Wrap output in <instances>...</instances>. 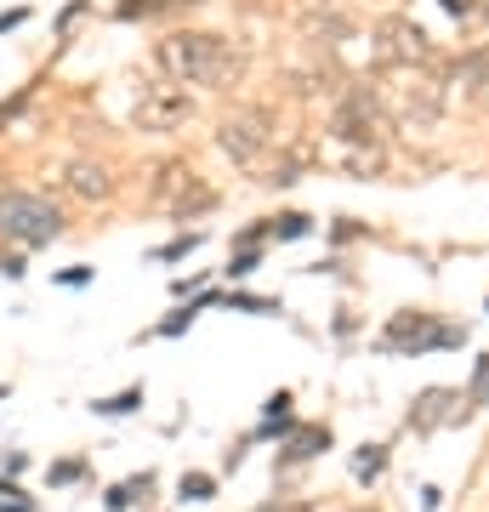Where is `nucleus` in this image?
<instances>
[{
    "label": "nucleus",
    "instance_id": "1",
    "mask_svg": "<svg viewBox=\"0 0 489 512\" xmlns=\"http://www.w3.org/2000/svg\"><path fill=\"white\" fill-rule=\"evenodd\" d=\"M160 69L171 80H194V86H217V80H234L239 74V57L222 35H205V29H177V35L160 40Z\"/></svg>",
    "mask_w": 489,
    "mask_h": 512
},
{
    "label": "nucleus",
    "instance_id": "2",
    "mask_svg": "<svg viewBox=\"0 0 489 512\" xmlns=\"http://www.w3.org/2000/svg\"><path fill=\"white\" fill-rule=\"evenodd\" d=\"M0 234L12 239V245H52L63 234V217H57L52 200H40V194H0Z\"/></svg>",
    "mask_w": 489,
    "mask_h": 512
},
{
    "label": "nucleus",
    "instance_id": "3",
    "mask_svg": "<svg viewBox=\"0 0 489 512\" xmlns=\"http://www.w3.org/2000/svg\"><path fill=\"white\" fill-rule=\"evenodd\" d=\"M461 330L455 325H433V313H399L393 325L381 330V348L387 353H427V348H455Z\"/></svg>",
    "mask_w": 489,
    "mask_h": 512
},
{
    "label": "nucleus",
    "instance_id": "4",
    "mask_svg": "<svg viewBox=\"0 0 489 512\" xmlns=\"http://www.w3.org/2000/svg\"><path fill=\"white\" fill-rule=\"evenodd\" d=\"M188 114H194V97L182 92V86H143L131 120H137L143 131H171V126H182Z\"/></svg>",
    "mask_w": 489,
    "mask_h": 512
},
{
    "label": "nucleus",
    "instance_id": "5",
    "mask_svg": "<svg viewBox=\"0 0 489 512\" xmlns=\"http://www.w3.org/2000/svg\"><path fill=\"white\" fill-rule=\"evenodd\" d=\"M217 148L228 154L234 165H251L262 148H268V114L262 109H245V114H228L217 131Z\"/></svg>",
    "mask_w": 489,
    "mask_h": 512
},
{
    "label": "nucleus",
    "instance_id": "6",
    "mask_svg": "<svg viewBox=\"0 0 489 512\" xmlns=\"http://www.w3.org/2000/svg\"><path fill=\"white\" fill-rule=\"evenodd\" d=\"M438 114H444V92L438 86H416V92H399V120L410 131H433Z\"/></svg>",
    "mask_w": 489,
    "mask_h": 512
},
{
    "label": "nucleus",
    "instance_id": "7",
    "mask_svg": "<svg viewBox=\"0 0 489 512\" xmlns=\"http://www.w3.org/2000/svg\"><path fill=\"white\" fill-rule=\"evenodd\" d=\"M387 57L393 63H421L427 57V35L416 23H387Z\"/></svg>",
    "mask_w": 489,
    "mask_h": 512
},
{
    "label": "nucleus",
    "instance_id": "8",
    "mask_svg": "<svg viewBox=\"0 0 489 512\" xmlns=\"http://www.w3.org/2000/svg\"><path fill=\"white\" fill-rule=\"evenodd\" d=\"M450 387H427L416 399V410H410V427H438V421H450V416H461V410H450Z\"/></svg>",
    "mask_w": 489,
    "mask_h": 512
},
{
    "label": "nucleus",
    "instance_id": "9",
    "mask_svg": "<svg viewBox=\"0 0 489 512\" xmlns=\"http://www.w3.org/2000/svg\"><path fill=\"white\" fill-rule=\"evenodd\" d=\"M69 188L80 194V200H103V194H109V171L80 160V165H69Z\"/></svg>",
    "mask_w": 489,
    "mask_h": 512
},
{
    "label": "nucleus",
    "instance_id": "10",
    "mask_svg": "<svg viewBox=\"0 0 489 512\" xmlns=\"http://www.w3.org/2000/svg\"><path fill=\"white\" fill-rule=\"evenodd\" d=\"M319 450H330V433L325 427H302V433L285 444V461H308V456H319Z\"/></svg>",
    "mask_w": 489,
    "mask_h": 512
},
{
    "label": "nucleus",
    "instance_id": "11",
    "mask_svg": "<svg viewBox=\"0 0 489 512\" xmlns=\"http://www.w3.org/2000/svg\"><path fill=\"white\" fill-rule=\"evenodd\" d=\"M211 302H217V296L205 291V296H200V302H188V308H177V313H171V319H165V325H160V330H154V336H182V330L194 325V313H200V308H211Z\"/></svg>",
    "mask_w": 489,
    "mask_h": 512
},
{
    "label": "nucleus",
    "instance_id": "12",
    "mask_svg": "<svg viewBox=\"0 0 489 512\" xmlns=\"http://www.w3.org/2000/svg\"><path fill=\"white\" fill-rule=\"evenodd\" d=\"M381 467H387V450H381V444H364L359 456H353V478H364V484L381 478Z\"/></svg>",
    "mask_w": 489,
    "mask_h": 512
},
{
    "label": "nucleus",
    "instance_id": "13",
    "mask_svg": "<svg viewBox=\"0 0 489 512\" xmlns=\"http://www.w3.org/2000/svg\"><path fill=\"white\" fill-rule=\"evenodd\" d=\"M137 404H143V387H126V393H114V399H97L91 410H97V416H131Z\"/></svg>",
    "mask_w": 489,
    "mask_h": 512
},
{
    "label": "nucleus",
    "instance_id": "14",
    "mask_svg": "<svg viewBox=\"0 0 489 512\" xmlns=\"http://www.w3.org/2000/svg\"><path fill=\"white\" fill-rule=\"evenodd\" d=\"M177 495H182V501H211V495H217V478H211V473H182Z\"/></svg>",
    "mask_w": 489,
    "mask_h": 512
},
{
    "label": "nucleus",
    "instance_id": "15",
    "mask_svg": "<svg viewBox=\"0 0 489 512\" xmlns=\"http://www.w3.org/2000/svg\"><path fill=\"white\" fill-rule=\"evenodd\" d=\"M308 228H313V222L302 217V211H285V217H273V222H268V234H273V239H302Z\"/></svg>",
    "mask_w": 489,
    "mask_h": 512
},
{
    "label": "nucleus",
    "instance_id": "16",
    "mask_svg": "<svg viewBox=\"0 0 489 512\" xmlns=\"http://www.w3.org/2000/svg\"><path fill=\"white\" fill-rule=\"evenodd\" d=\"M160 6H171V0H120V18L137 23V18H154Z\"/></svg>",
    "mask_w": 489,
    "mask_h": 512
},
{
    "label": "nucleus",
    "instance_id": "17",
    "mask_svg": "<svg viewBox=\"0 0 489 512\" xmlns=\"http://www.w3.org/2000/svg\"><path fill=\"white\" fill-rule=\"evenodd\" d=\"M194 245H200V234H182V239H171V245H160L154 256H160V262H177V256H188Z\"/></svg>",
    "mask_w": 489,
    "mask_h": 512
},
{
    "label": "nucleus",
    "instance_id": "18",
    "mask_svg": "<svg viewBox=\"0 0 489 512\" xmlns=\"http://www.w3.org/2000/svg\"><path fill=\"white\" fill-rule=\"evenodd\" d=\"M256 268H262V256H256V251H239V256H234V262H228V274H234V279H245V274H256Z\"/></svg>",
    "mask_w": 489,
    "mask_h": 512
},
{
    "label": "nucleus",
    "instance_id": "19",
    "mask_svg": "<svg viewBox=\"0 0 489 512\" xmlns=\"http://www.w3.org/2000/svg\"><path fill=\"white\" fill-rule=\"evenodd\" d=\"M80 473H86V461H57V467H52L46 478H52V484H74Z\"/></svg>",
    "mask_w": 489,
    "mask_h": 512
},
{
    "label": "nucleus",
    "instance_id": "20",
    "mask_svg": "<svg viewBox=\"0 0 489 512\" xmlns=\"http://www.w3.org/2000/svg\"><path fill=\"white\" fill-rule=\"evenodd\" d=\"M239 313H279V302H268V296H234Z\"/></svg>",
    "mask_w": 489,
    "mask_h": 512
},
{
    "label": "nucleus",
    "instance_id": "21",
    "mask_svg": "<svg viewBox=\"0 0 489 512\" xmlns=\"http://www.w3.org/2000/svg\"><path fill=\"white\" fill-rule=\"evenodd\" d=\"M57 285L80 291V285H91V268H86V262H80V268H63V274H57Z\"/></svg>",
    "mask_w": 489,
    "mask_h": 512
},
{
    "label": "nucleus",
    "instance_id": "22",
    "mask_svg": "<svg viewBox=\"0 0 489 512\" xmlns=\"http://www.w3.org/2000/svg\"><path fill=\"white\" fill-rule=\"evenodd\" d=\"M80 12H86V0H69V6L57 12V35H69V29H74V18H80Z\"/></svg>",
    "mask_w": 489,
    "mask_h": 512
},
{
    "label": "nucleus",
    "instance_id": "23",
    "mask_svg": "<svg viewBox=\"0 0 489 512\" xmlns=\"http://www.w3.org/2000/svg\"><path fill=\"white\" fill-rule=\"evenodd\" d=\"M23 23H29V6H12V12H0V35H6V29H23Z\"/></svg>",
    "mask_w": 489,
    "mask_h": 512
},
{
    "label": "nucleus",
    "instance_id": "24",
    "mask_svg": "<svg viewBox=\"0 0 489 512\" xmlns=\"http://www.w3.org/2000/svg\"><path fill=\"white\" fill-rule=\"evenodd\" d=\"M0 274H6V279H23L29 268H23V256H0Z\"/></svg>",
    "mask_w": 489,
    "mask_h": 512
},
{
    "label": "nucleus",
    "instance_id": "25",
    "mask_svg": "<svg viewBox=\"0 0 489 512\" xmlns=\"http://www.w3.org/2000/svg\"><path fill=\"white\" fill-rule=\"evenodd\" d=\"M444 12H450V18H467V12H472V0H444Z\"/></svg>",
    "mask_w": 489,
    "mask_h": 512
}]
</instances>
